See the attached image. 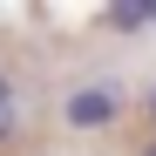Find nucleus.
Returning a JSON list of instances; mask_svg holds the SVG:
<instances>
[{
  "label": "nucleus",
  "mask_w": 156,
  "mask_h": 156,
  "mask_svg": "<svg viewBox=\"0 0 156 156\" xmlns=\"http://www.w3.org/2000/svg\"><path fill=\"white\" fill-rule=\"evenodd\" d=\"M122 109H129V102H122V82H82V88H68L61 122L68 129H109Z\"/></svg>",
  "instance_id": "f257e3e1"
},
{
  "label": "nucleus",
  "mask_w": 156,
  "mask_h": 156,
  "mask_svg": "<svg viewBox=\"0 0 156 156\" xmlns=\"http://www.w3.org/2000/svg\"><path fill=\"white\" fill-rule=\"evenodd\" d=\"M149 20H156V7H109V27H149Z\"/></svg>",
  "instance_id": "f03ea898"
},
{
  "label": "nucleus",
  "mask_w": 156,
  "mask_h": 156,
  "mask_svg": "<svg viewBox=\"0 0 156 156\" xmlns=\"http://www.w3.org/2000/svg\"><path fill=\"white\" fill-rule=\"evenodd\" d=\"M0 136H14V82L0 75Z\"/></svg>",
  "instance_id": "7ed1b4c3"
},
{
  "label": "nucleus",
  "mask_w": 156,
  "mask_h": 156,
  "mask_svg": "<svg viewBox=\"0 0 156 156\" xmlns=\"http://www.w3.org/2000/svg\"><path fill=\"white\" fill-rule=\"evenodd\" d=\"M143 109H149V115H156V82H149V95H143Z\"/></svg>",
  "instance_id": "20e7f679"
},
{
  "label": "nucleus",
  "mask_w": 156,
  "mask_h": 156,
  "mask_svg": "<svg viewBox=\"0 0 156 156\" xmlns=\"http://www.w3.org/2000/svg\"><path fill=\"white\" fill-rule=\"evenodd\" d=\"M143 156H156V143H149V149H143Z\"/></svg>",
  "instance_id": "39448f33"
}]
</instances>
